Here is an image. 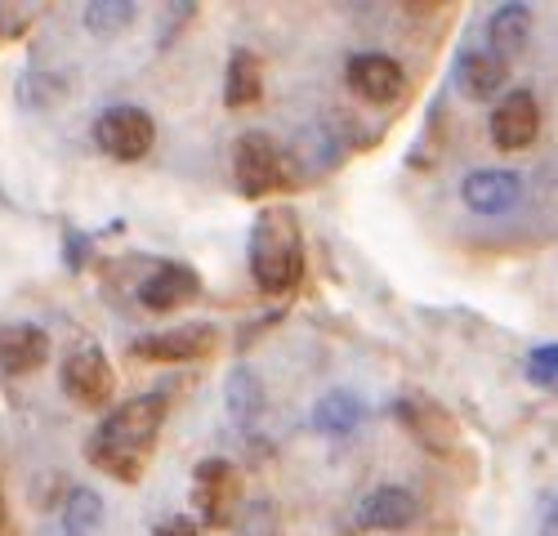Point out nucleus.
Returning <instances> with one entry per match:
<instances>
[{
	"label": "nucleus",
	"instance_id": "1",
	"mask_svg": "<svg viewBox=\"0 0 558 536\" xmlns=\"http://www.w3.org/2000/svg\"><path fill=\"white\" fill-rule=\"evenodd\" d=\"M166 412H170L166 393H138V398L121 402V407H112L99 421V429L89 434L85 461L104 474H112L117 483H134L144 474V456L166 425Z\"/></svg>",
	"mask_w": 558,
	"mask_h": 536
},
{
	"label": "nucleus",
	"instance_id": "2",
	"mask_svg": "<svg viewBox=\"0 0 558 536\" xmlns=\"http://www.w3.org/2000/svg\"><path fill=\"white\" fill-rule=\"evenodd\" d=\"M251 278L264 295H287L304 278V233L291 206H264L251 223Z\"/></svg>",
	"mask_w": 558,
	"mask_h": 536
},
{
	"label": "nucleus",
	"instance_id": "3",
	"mask_svg": "<svg viewBox=\"0 0 558 536\" xmlns=\"http://www.w3.org/2000/svg\"><path fill=\"white\" fill-rule=\"evenodd\" d=\"M95 144L112 161H144L157 144V121L138 103H112L95 121Z\"/></svg>",
	"mask_w": 558,
	"mask_h": 536
},
{
	"label": "nucleus",
	"instance_id": "4",
	"mask_svg": "<svg viewBox=\"0 0 558 536\" xmlns=\"http://www.w3.org/2000/svg\"><path fill=\"white\" fill-rule=\"evenodd\" d=\"M232 184L242 197H268L287 174V157L264 130H246L232 139Z\"/></svg>",
	"mask_w": 558,
	"mask_h": 536
},
{
	"label": "nucleus",
	"instance_id": "5",
	"mask_svg": "<svg viewBox=\"0 0 558 536\" xmlns=\"http://www.w3.org/2000/svg\"><path fill=\"white\" fill-rule=\"evenodd\" d=\"M393 421L425 447L429 456H456L460 447V421L429 393H402L393 402Z\"/></svg>",
	"mask_w": 558,
	"mask_h": 536
},
{
	"label": "nucleus",
	"instance_id": "6",
	"mask_svg": "<svg viewBox=\"0 0 558 536\" xmlns=\"http://www.w3.org/2000/svg\"><path fill=\"white\" fill-rule=\"evenodd\" d=\"M63 393L85 412H104L112 393H117V371L108 363V353L99 344H81L63 357V371H59Z\"/></svg>",
	"mask_w": 558,
	"mask_h": 536
},
{
	"label": "nucleus",
	"instance_id": "7",
	"mask_svg": "<svg viewBox=\"0 0 558 536\" xmlns=\"http://www.w3.org/2000/svg\"><path fill=\"white\" fill-rule=\"evenodd\" d=\"M193 505L206 519V527H228L232 514L242 505V470L223 461V456H206L193 470Z\"/></svg>",
	"mask_w": 558,
	"mask_h": 536
},
{
	"label": "nucleus",
	"instance_id": "8",
	"mask_svg": "<svg viewBox=\"0 0 558 536\" xmlns=\"http://www.w3.org/2000/svg\"><path fill=\"white\" fill-rule=\"evenodd\" d=\"M492 144L500 153H523L536 144V134H541V103L527 85H514V89H505V95L496 99L492 108Z\"/></svg>",
	"mask_w": 558,
	"mask_h": 536
},
{
	"label": "nucleus",
	"instance_id": "9",
	"mask_svg": "<svg viewBox=\"0 0 558 536\" xmlns=\"http://www.w3.org/2000/svg\"><path fill=\"white\" fill-rule=\"evenodd\" d=\"M344 81L349 89L362 99V103H376V108H389L407 95V72L398 59L380 54V50H362V54H349L344 63Z\"/></svg>",
	"mask_w": 558,
	"mask_h": 536
},
{
	"label": "nucleus",
	"instance_id": "10",
	"mask_svg": "<svg viewBox=\"0 0 558 536\" xmlns=\"http://www.w3.org/2000/svg\"><path fill=\"white\" fill-rule=\"evenodd\" d=\"M215 327L210 322H189V327H170V331H153L130 340V357L138 363H197L215 349Z\"/></svg>",
	"mask_w": 558,
	"mask_h": 536
},
{
	"label": "nucleus",
	"instance_id": "11",
	"mask_svg": "<svg viewBox=\"0 0 558 536\" xmlns=\"http://www.w3.org/2000/svg\"><path fill=\"white\" fill-rule=\"evenodd\" d=\"M202 295V278L193 264H179V259H166L157 264L153 273L138 282V304L148 313H170V308H183Z\"/></svg>",
	"mask_w": 558,
	"mask_h": 536
},
{
	"label": "nucleus",
	"instance_id": "12",
	"mask_svg": "<svg viewBox=\"0 0 558 536\" xmlns=\"http://www.w3.org/2000/svg\"><path fill=\"white\" fill-rule=\"evenodd\" d=\"M50 363V331L36 322H0V376H32Z\"/></svg>",
	"mask_w": 558,
	"mask_h": 536
},
{
	"label": "nucleus",
	"instance_id": "13",
	"mask_svg": "<svg viewBox=\"0 0 558 536\" xmlns=\"http://www.w3.org/2000/svg\"><path fill=\"white\" fill-rule=\"evenodd\" d=\"M421 519V501H415V491L398 487V483H385L376 491H366L362 505H357V527L366 532H402Z\"/></svg>",
	"mask_w": 558,
	"mask_h": 536
},
{
	"label": "nucleus",
	"instance_id": "14",
	"mask_svg": "<svg viewBox=\"0 0 558 536\" xmlns=\"http://www.w3.org/2000/svg\"><path fill=\"white\" fill-rule=\"evenodd\" d=\"M519 197H523V179L514 170H474L460 184V202L474 215H505L519 206Z\"/></svg>",
	"mask_w": 558,
	"mask_h": 536
},
{
	"label": "nucleus",
	"instance_id": "15",
	"mask_svg": "<svg viewBox=\"0 0 558 536\" xmlns=\"http://www.w3.org/2000/svg\"><path fill=\"white\" fill-rule=\"evenodd\" d=\"M456 89L474 103H492L509 89V63L492 50H464L456 59Z\"/></svg>",
	"mask_w": 558,
	"mask_h": 536
},
{
	"label": "nucleus",
	"instance_id": "16",
	"mask_svg": "<svg viewBox=\"0 0 558 536\" xmlns=\"http://www.w3.org/2000/svg\"><path fill=\"white\" fill-rule=\"evenodd\" d=\"M366 421V402L349 389H331L313 402V416H308V429L322 434V438H349L357 425Z\"/></svg>",
	"mask_w": 558,
	"mask_h": 536
},
{
	"label": "nucleus",
	"instance_id": "17",
	"mask_svg": "<svg viewBox=\"0 0 558 536\" xmlns=\"http://www.w3.org/2000/svg\"><path fill=\"white\" fill-rule=\"evenodd\" d=\"M532 40V10L527 5H496L487 14V50L496 59H519Z\"/></svg>",
	"mask_w": 558,
	"mask_h": 536
},
{
	"label": "nucleus",
	"instance_id": "18",
	"mask_svg": "<svg viewBox=\"0 0 558 536\" xmlns=\"http://www.w3.org/2000/svg\"><path fill=\"white\" fill-rule=\"evenodd\" d=\"M223 402H228L232 425L251 429L264 416V407H268V389H264L259 371L255 367H232L228 380H223Z\"/></svg>",
	"mask_w": 558,
	"mask_h": 536
},
{
	"label": "nucleus",
	"instance_id": "19",
	"mask_svg": "<svg viewBox=\"0 0 558 536\" xmlns=\"http://www.w3.org/2000/svg\"><path fill=\"white\" fill-rule=\"evenodd\" d=\"M264 95V63L255 50H232L223 72V103L228 108H251Z\"/></svg>",
	"mask_w": 558,
	"mask_h": 536
},
{
	"label": "nucleus",
	"instance_id": "20",
	"mask_svg": "<svg viewBox=\"0 0 558 536\" xmlns=\"http://www.w3.org/2000/svg\"><path fill=\"white\" fill-rule=\"evenodd\" d=\"M59 523L68 536H99L104 532V497L95 487H68V497L59 505Z\"/></svg>",
	"mask_w": 558,
	"mask_h": 536
},
{
	"label": "nucleus",
	"instance_id": "21",
	"mask_svg": "<svg viewBox=\"0 0 558 536\" xmlns=\"http://www.w3.org/2000/svg\"><path fill=\"white\" fill-rule=\"evenodd\" d=\"M81 19H85L89 36L108 40V36H121L138 19V5H130V0H89V5L81 10Z\"/></svg>",
	"mask_w": 558,
	"mask_h": 536
},
{
	"label": "nucleus",
	"instance_id": "22",
	"mask_svg": "<svg viewBox=\"0 0 558 536\" xmlns=\"http://www.w3.org/2000/svg\"><path fill=\"white\" fill-rule=\"evenodd\" d=\"M63 95H68V81H63L59 72H27V76L19 81V99H23V108H32V112H45V108L63 103Z\"/></svg>",
	"mask_w": 558,
	"mask_h": 536
},
{
	"label": "nucleus",
	"instance_id": "23",
	"mask_svg": "<svg viewBox=\"0 0 558 536\" xmlns=\"http://www.w3.org/2000/svg\"><path fill=\"white\" fill-rule=\"evenodd\" d=\"M527 376H532V385H541V389L554 385V376H558V349H554L549 340L527 349Z\"/></svg>",
	"mask_w": 558,
	"mask_h": 536
},
{
	"label": "nucleus",
	"instance_id": "24",
	"mask_svg": "<svg viewBox=\"0 0 558 536\" xmlns=\"http://www.w3.org/2000/svg\"><path fill=\"white\" fill-rule=\"evenodd\" d=\"M193 14H197L193 0H183V5H166L161 10V23H157V50H166V45L193 23Z\"/></svg>",
	"mask_w": 558,
	"mask_h": 536
},
{
	"label": "nucleus",
	"instance_id": "25",
	"mask_svg": "<svg viewBox=\"0 0 558 536\" xmlns=\"http://www.w3.org/2000/svg\"><path fill=\"white\" fill-rule=\"evenodd\" d=\"M63 259H68L72 273H85V264H89V237L81 229H68L63 233Z\"/></svg>",
	"mask_w": 558,
	"mask_h": 536
},
{
	"label": "nucleus",
	"instance_id": "26",
	"mask_svg": "<svg viewBox=\"0 0 558 536\" xmlns=\"http://www.w3.org/2000/svg\"><path fill=\"white\" fill-rule=\"evenodd\" d=\"M153 536H206V532H202V523L189 519V514H170V519H161V523L153 527Z\"/></svg>",
	"mask_w": 558,
	"mask_h": 536
},
{
	"label": "nucleus",
	"instance_id": "27",
	"mask_svg": "<svg viewBox=\"0 0 558 536\" xmlns=\"http://www.w3.org/2000/svg\"><path fill=\"white\" fill-rule=\"evenodd\" d=\"M23 27H27L23 19H10V10L0 5V40H5V36H14V32H23Z\"/></svg>",
	"mask_w": 558,
	"mask_h": 536
},
{
	"label": "nucleus",
	"instance_id": "28",
	"mask_svg": "<svg viewBox=\"0 0 558 536\" xmlns=\"http://www.w3.org/2000/svg\"><path fill=\"white\" fill-rule=\"evenodd\" d=\"M0 527H5V491H0Z\"/></svg>",
	"mask_w": 558,
	"mask_h": 536
}]
</instances>
